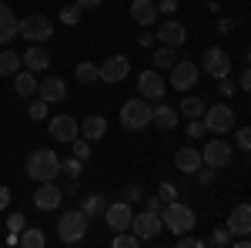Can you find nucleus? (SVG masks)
Instances as JSON below:
<instances>
[{
  "label": "nucleus",
  "instance_id": "obj_2",
  "mask_svg": "<svg viewBox=\"0 0 251 248\" xmlns=\"http://www.w3.org/2000/svg\"><path fill=\"white\" fill-rule=\"evenodd\" d=\"M87 215L80 208L74 211H64L60 215V221H57V238L64 242V245H77V242H84V235H87Z\"/></svg>",
  "mask_w": 251,
  "mask_h": 248
},
{
  "label": "nucleus",
  "instance_id": "obj_51",
  "mask_svg": "<svg viewBox=\"0 0 251 248\" xmlns=\"http://www.w3.org/2000/svg\"><path fill=\"white\" fill-rule=\"evenodd\" d=\"M80 10H94V7H100V0H77Z\"/></svg>",
  "mask_w": 251,
  "mask_h": 248
},
{
  "label": "nucleus",
  "instance_id": "obj_8",
  "mask_svg": "<svg viewBox=\"0 0 251 248\" xmlns=\"http://www.w3.org/2000/svg\"><path fill=\"white\" fill-rule=\"evenodd\" d=\"M161 228H164V221H161V215L157 211H141V215H134V221H131V231H134L141 242H154L157 235H161Z\"/></svg>",
  "mask_w": 251,
  "mask_h": 248
},
{
  "label": "nucleus",
  "instance_id": "obj_22",
  "mask_svg": "<svg viewBox=\"0 0 251 248\" xmlns=\"http://www.w3.org/2000/svg\"><path fill=\"white\" fill-rule=\"evenodd\" d=\"M161 44H168V47H181L184 40H188V30H184V24H177V20H168V24H161V34H157Z\"/></svg>",
  "mask_w": 251,
  "mask_h": 248
},
{
  "label": "nucleus",
  "instance_id": "obj_20",
  "mask_svg": "<svg viewBox=\"0 0 251 248\" xmlns=\"http://www.w3.org/2000/svg\"><path fill=\"white\" fill-rule=\"evenodd\" d=\"M20 34V20L14 17V10L0 0V44H10Z\"/></svg>",
  "mask_w": 251,
  "mask_h": 248
},
{
  "label": "nucleus",
  "instance_id": "obj_5",
  "mask_svg": "<svg viewBox=\"0 0 251 248\" xmlns=\"http://www.w3.org/2000/svg\"><path fill=\"white\" fill-rule=\"evenodd\" d=\"M20 37L34 40V44H44V40L54 37V24L44 17V14H30V17L20 20Z\"/></svg>",
  "mask_w": 251,
  "mask_h": 248
},
{
  "label": "nucleus",
  "instance_id": "obj_39",
  "mask_svg": "<svg viewBox=\"0 0 251 248\" xmlns=\"http://www.w3.org/2000/svg\"><path fill=\"white\" fill-rule=\"evenodd\" d=\"M60 20H64V24H77V20H80V3H77V0H74L71 7L60 10Z\"/></svg>",
  "mask_w": 251,
  "mask_h": 248
},
{
  "label": "nucleus",
  "instance_id": "obj_42",
  "mask_svg": "<svg viewBox=\"0 0 251 248\" xmlns=\"http://www.w3.org/2000/svg\"><path fill=\"white\" fill-rule=\"evenodd\" d=\"M24 228H27V221H24V215H20V211H14V215L7 218V231H14V235H20Z\"/></svg>",
  "mask_w": 251,
  "mask_h": 248
},
{
  "label": "nucleus",
  "instance_id": "obj_49",
  "mask_svg": "<svg viewBox=\"0 0 251 248\" xmlns=\"http://www.w3.org/2000/svg\"><path fill=\"white\" fill-rule=\"evenodd\" d=\"M157 10H161V14H174V10H177V0H161Z\"/></svg>",
  "mask_w": 251,
  "mask_h": 248
},
{
  "label": "nucleus",
  "instance_id": "obj_7",
  "mask_svg": "<svg viewBox=\"0 0 251 248\" xmlns=\"http://www.w3.org/2000/svg\"><path fill=\"white\" fill-rule=\"evenodd\" d=\"M201 67H204V74H211L214 81H221V77L231 74V57H228L225 47H208L204 57H201Z\"/></svg>",
  "mask_w": 251,
  "mask_h": 248
},
{
  "label": "nucleus",
  "instance_id": "obj_52",
  "mask_svg": "<svg viewBox=\"0 0 251 248\" xmlns=\"http://www.w3.org/2000/svg\"><path fill=\"white\" fill-rule=\"evenodd\" d=\"M245 60H248V67H251V47H248V54H245Z\"/></svg>",
  "mask_w": 251,
  "mask_h": 248
},
{
  "label": "nucleus",
  "instance_id": "obj_40",
  "mask_svg": "<svg viewBox=\"0 0 251 248\" xmlns=\"http://www.w3.org/2000/svg\"><path fill=\"white\" fill-rule=\"evenodd\" d=\"M204 134H208V124H204L201 117L188 121V138H204Z\"/></svg>",
  "mask_w": 251,
  "mask_h": 248
},
{
  "label": "nucleus",
  "instance_id": "obj_23",
  "mask_svg": "<svg viewBox=\"0 0 251 248\" xmlns=\"http://www.w3.org/2000/svg\"><path fill=\"white\" fill-rule=\"evenodd\" d=\"M104 134H107V117L91 114V117L80 121V138H87V141H100Z\"/></svg>",
  "mask_w": 251,
  "mask_h": 248
},
{
  "label": "nucleus",
  "instance_id": "obj_48",
  "mask_svg": "<svg viewBox=\"0 0 251 248\" xmlns=\"http://www.w3.org/2000/svg\"><path fill=\"white\" fill-rule=\"evenodd\" d=\"M238 91H251V67L241 74V81H238Z\"/></svg>",
  "mask_w": 251,
  "mask_h": 248
},
{
  "label": "nucleus",
  "instance_id": "obj_27",
  "mask_svg": "<svg viewBox=\"0 0 251 248\" xmlns=\"http://www.w3.org/2000/svg\"><path fill=\"white\" fill-rule=\"evenodd\" d=\"M174 60H177V54H174V47H168V44H157L154 54H151V64H154L157 71H171Z\"/></svg>",
  "mask_w": 251,
  "mask_h": 248
},
{
  "label": "nucleus",
  "instance_id": "obj_26",
  "mask_svg": "<svg viewBox=\"0 0 251 248\" xmlns=\"http://www.w3.org/2000/svg\"><path fill=\"white\" fill-rule=\"evenodd\" d=\"M80 211H84L87 218H104V211H107V198H104V194H87V198L80 201Z\"/></svg>",
  "mask_w": 251,
  "mask_h": 248
},
{
  "label": "nucleus",
  "instance_id": "obj_32",
  "mask_svg": "<svg viewBox=\"0 0 251 248\" xmlns=\"http://www.w3.org/2000/svg\"><path fill=\"white\" fill-rule=\"evenodd\" d=\"M111 245H114V248H137V245H141V238H137L134 231L127 228V231H117V235H114V242H111Z\"/></svg>",
  "mask_w": 251,
  "mask_h": 248
},
{
  "label": "nucleus",
  "instance_id": "obj_25",
  "mask_svg": "<svg viewBox=\"0 0 251 248\" xmlns=\"http://www.w3.org/2000/svg\"><path fill=\"white\" fill-rule=\"evenodd\" d=\"M151 124H157L161 131H171L174 124H177V108H168V104H161V101H157L154 114H151Z\"/></svg>",
  "mask_w": 251,
  "mask_h": 248
},
{
  "label": "nucleus",
  "instance_id": "obj_29",
  "mask_svg": "<svg viewBox=\"0 0 251 248\" xmlns=\"http://www.w3.org/2000/svg\"><path fill=\"white\" fill-rule=\"evenodd\" d=\"M24 67V57L20 54H14V51H3L0 54V77H14Z\"/></svg>",
  "mask_w": 251,
  "mask_h": 248
},
{
  "label": "nucleus",
  "instance_id": "obj_13",
  "mask_svg": "<svg viewBox=\"0 0 251 248\" xmlns=\"http://www.w3.org/2000/svg\"><path fill=\"white\" fill-rule=\"evenodd\" d=\"M50 138L54 141H64V144H71L74 138L80 134V124H77V117L74 114H57V117H50Z\"/></svg>",
  "mask_w": 251,
  "mask_h": 248
},
{
  "label": "nucleus",
  "instance_id": "obj_11",
  "mask_svg": "<svg viewBox=\"0 0 251 248\" xmlns=\"http://www.w3.org/2000/svg\"><path fill=\"white\" fill-rule=\"evenodd\" d=\"M231 158H234L231 144H228V141H218V138H214L211 144H204V151H201V161H204L208 168H214V171H218V168H228Z\"/></svg>",
  "mask_w": 251,
  "mask_h": 248
},
{
  "label": "nucleus",
  "instance_id": "obj_10",
  "mask_svg": "<svg viewBox=\"0 0 251 248\" xmlns=\"http://www.w3.org/2000/svg\"><path fill=\"white\" fill-rule=\"evenodd\" d=\"M198 74H201V67H198V64H191V60H174L168 84H171L174 91H191L194 81H198Z\"/></svg>",
  "mask_w": 251,
  "mask_h": 248
},
{
  "label": "nucleus",
  "instance_id": "obj_33",
  "mask_svg": "<svg viewBox=\"0 0 251 248\" xmlns=\"http://www.w3.org/2000/svg\"><path fill=\"white\" fill-rule=\"evenodd\" d=\"M80 171H84V161L80 158H71V161H60V174H67L71 181H77Z\"/></svg>",
  "mask_w": 251,
  "mask_h": 248
},
{
  "label": "nucleus",
  "instance_id": "obj_45",
  "mask_svg": "<svg viewBox=\"0 0 251 248\" xmlns=\"http://www.w3.org/2000/svg\"><path fill=\"white\" fill-rule=\"evenodd\" d=\"M238 144H241V151H251V128L238 131Z\"/></svg>",
  "mask_w": 251,
  "mask_h": 248
},
{
  "label": "nucleus",
  "instance_id": "obj_46",
  "mask_svg": "<svg viewBox=\"0 0 251 248\" xmlns=\"http://www.w3.org/2000/svg\"><path fill=\"white\" fill-rule=\"evenodd\" d=\"M144 208H148V211H157V215H161V208H164L161 194H154V198H144Z\"/></svg>",
  "mask_w": 251,
  "mask_h": 248
},
{
  "label": "nucleus",
  "instance_id": "obj_9",
  "mask_svg": "<svg viewBox=\"0 0 251 248\" xmlns=\"http://www.w3.org/2000/svg\"><path fill=\"white\" fill-rule=\"evenodd\" d=\"M201 121L208 124V131H211V134H228L234 128V111H231V104H214V108L204 111Z\"/></svg>",
  "mask_w": 251,
  "mask_h": 248
},
{
  "label": "nucleus",
  "instance_id": "obj_53",
  "mask_svg": "<svg viewBox=\"0 0 251 248\" xmlns=\"http://www.w3.org/2000/svg\"><path fill=\"white\" fill-rule=\"evenodd\" d=\"M248 154H251V151H248Z\"/></svg>",
  "mask_w": 251,
  "mask_h": 248
},
{
  "label": "nucleus",
  "instance_id": "obj_12",
  "mask_svg": "<svg viewBox=\"0 0 251 248\" xmlns=\"http://www.w3.org/2000/svg\"><path fill=\"white\" fill-rule=\"evenodd\" d=\"M104 221H107V228L114 231V235H117V231H127V228H131V221H134L131 201H114V205H107Z\"/></svg>",
  "mask_w": 251,
  "mask_h": 248
},
{
  "label": "nucleus",
  "instance_id": "obj_19",
  "mask_svg": "<svg viewBox=\"0 0 251 248\" xmlns=\"http://www.w3.org/2000/svg\"><path fill=\"white\" fill-rule=\"evenodd\" d=\"M37 97H44L47 104H57V101L67 97V84H64L60 77H47V81L37 84Z\"/></svg>",
  "mask_w": 251,
  "mask_h": 248
},
{
  "label": "nucleus",
  "instance_id": "obj_4",
  "mask_svg": "<svg viewBox=\"0 0 251 248\" xmlns=\"http://www.w3.org/2000/svg\"><path fill=\"white\" fill-rule=\"evenodd\" d=\"M151 114H154L151 101L134 97V101H127V104L121 108V124H124L127 131H144V128L151 124Z\"/></svg>",
  "mask_w": 251,
  "mask_h": 248
},
{
  "label": "nucleus",
  "instance_id": "obj_34",
  "mask_svg": "<svg viewBox=\"0 0 251 248\" xmlns=\"http://www.w3.org/2000/svg\"><path fill=\"white\" fill-rule=\"evenodd\" d=\"M208 245H214V248L231 245V231L225 228V225H221V228H214V231H211V238H208Z\"/></svg>",
  "mask_w": 251,
  "mask_h": 248
},
{
  "label": "nucleus",
  "instance_id": "obj_43",
  "mask_svg": "<svg viewBox=\"0 0 251 248\" xmlns=\"http://www.w3.org/2000/svg\"><path fill=\"white\" fill-rule=\"evenodd\" d=\"M177 245L181 248H201V245H208V242H204V238H191V235L184 231V235H177Z\"/></svg>",
  "mask_w": 251,
  "mask_h": 248
},
{
  "label": "nucleus",
  "instance_id": "obj_30",
  "mask_svg": "<svg viewBox=\"0 0 251 248\" xmlns=\"http://www.w3.org/2000/svg\"><path fill=\"white\" fill-rule=\"evenodd\" d=\"M20 245L24 248H44L47 245V235H44L40 228H24L20 231Z\"/></svg>",
  "mask_w": 251,
  "mask_h": 248
},
{
  "label": "nucleus",
  "instance_id": "obj_50",
  "mask_svg": "<svg viewBox=\"0 0 251 248\" xmlns=\"http://www.w3.org/2000/svg\"><path fill=\"white\" fill-rule=\"evenodd\" d=\"M7 205H10V188H3V185H0V211L7 208Z\"/></svg>",
  "mask_w": 251,
  "mask_h": 248
},
{
  "label": "nucleus",
  "instance_id": "obj_18",
  "mask_svg": "<svg viewBox=\"0 0 251 248\" xmlns=\"http://www.w3.org/2000/svg\"><path fill=\"white\" fill-rule=\"evenodd\" d=\"M201 165H204V161H201V151H194V148H188V144L174 151V168H177L181 174H194Z\"/></svg>",
  "mask_w": 251,
  "mask_h": 248
},
{
  "label": "nucleus",
  "instance_id": "obj_28",
  "mask_svg": "<svg viewBox=\"0 0 251 248\" xmlns=\"http://www.w3.org/2000/svg\"><path fill=\"white\" fill-rule=\"evenodd\" d=\"M204 111H208V104H204L201 97H188V94H184L181 108H177V114H184L188 121H194V117H204Z\"/></svg>",
  "mask_w": 251,
  "mask_h": 248
},
{
  "label": "nucleus",
  "instance_id": "obj_47",
  "mask_svg": "<svg viewBox=\"0 0 251 248\" xmlns=\"http://www.w3.org/2000/svg\"><path fill=\"white\" fill-rule=\"evenodd\" d=\"M154 40H157V34H148V30H144V34L137 37V44H141V47H154Z\"/></svg>",
  "mask_w": 251,
  "mask_h": 248
},
{
  "label": "nucleus",
  "instance_id": "obj_17",
  "mask_svg": "<svg viewBox=\"0 0 251 248\" xmlns=\"http://www.w3.org/2000/svg\"><path fill=\"white\" fill-rule=\"evenodd\" d=\"M20 57H24V67H27V71H34V74L50 67V51H47L44 44H30V47H27Z\"/></svg>",
  "mask_w": 251,
  "mask_h": 248
},
{
  "label": "nucleus",
  "instance_id": "obj_16",
  "mask_svg": "<svg viewBox=\"0 0 251 248\" xmlns=\"http://www.w3.org/2000/svg\"><path fill=\"white\" fill-rule=\"evenodd\" d=\"M225 228L231 231V238H238V235H251V205H238V208H231Z\"/></svg>",
  "mask_w": 251,
  "mask_h": 248
},
{
  "label": "nucleus",
  "instance_id": "obj_31",
  "mask_svg": "<svg viewBox=\"0 0 251 248\" xmlns=\"http://www.w3.org/2000/svg\"><path fill=\"white\" fill-rule=\"evenodd\" d=\"M77 81H80V84H97V81H100V64H87V60H80V64H77Z\"/></svg>",
  "mask_w": 251,
  "mask_h": 248
},
{
  "label": "nucleus",
  "instance_id": "obj_15",
  "mask_svg": "<svg viewBox=\"0 0 251 248\" xmlns=\"http://www.w3.org/2000/svg\"><path fill=\"white\" fill-rule=\"evenodd\" d=\"M60 201H64V191H60L54 181H40L37 185V191H34V205H37L40 211L60 208Z\"/></svg>",
  "mask_w": 251,
  "mask_h": 248
},
{
  "label": "nucleus",
  "instance_id": "obj_44",
  "mask_svg": "<svg viewBox=\"0 0 251 248\" xmlns=\"http://www.w3.org/2000/svg\"><path fill=\"white\" fill-rule=\"evenodd\" d=\"M121 198H124V201H141V188H137V185H127V188L121 191Z\"/></svg>",
  "mask_w": 251,
  "mask_h": 248
},
{
  "label": "nucleus",
  "instance_id": "obj_41",
  "mask_svg": "<svg viewBox=\"0 0 251 248\" xmlns=\"http://www.w3.org/2000/svg\"><path fill=\"white\" fill-rule=\"evenodd\" d=\"M157 194H161V201L168 205V201H174V198H177V188H174L171 181H161V185H157Z\"/></svg>",
  "mask_w": 251,
  "mask_h": 248
},
{
  "label": "nucleus",
  "instance_id": "obj_38",
  "mask_svg": "<svg viewBox=\"0 0 251 248\" xmlns=\"http://www.w3.org/2000/svg\"><path fill=\"white\" fill-rule=\"evenodd\" d=\"M218 94H221V97H234V94H238V81L221 77V81H218Z\"/></svg>",
  "mask_w": 251,
  "mask_h": 248
},
{
  "label": "nucleus",
  "instance_id": "obj_36",
  "mask_svg": "<svg viewBox=\"0 0 251 248\" xmlns=\"http://www.w3.org/2000/svg\"><path fill=\"white\" fill-rule=\"evenodd\" d=\"M47 108H50V104H47L44 97L30 101V121H44V117H47Z\"/></svg>",
  "mask_w": 251,
  "mask_h": 248
},
{
  "label": "nucleus",
  "instance_id": "obj_14",
  "mask_svg": "<svg viewBox=\"0 0 251 248\" xmlns=\"http://www.w3.org/2000/svg\"><path fill=\"white\" fill-rule=\"evenodd\" d=\"M127 74H131V60L124 54H114V57H107L100 64V81H107V84H121Z\"/></svg>",
  "mask_w": 251,
  "mask_h": 248
},
{
  "label": "nucleus",
  "instance_id": "obj_3",
  "mask_svg": "<svg viewBox=\"0 0 251 248\" xmlns=\"http://www.w3.org/2000/svg\"><path fill=\"white\" fill-rule=\"evenodd\" d=\"M161 221L164 228H171L174 235H184V231L194 228V208H188L184 201H168L161 208Z\"/></svg>",
  "mask_w": 251,
  "mask_h": 248
},
{
  "label": "nucleus",
  "instance_id": "obj_6",
  "mask_svg": "<svg viewBox=\"0 0 251 248\" xmlns=\"http://www.w3.org/2000/svg\"><path fill=\"white\" fill-rule=\"evenodd\" d=\"M137 91H141L144 101H161L164 91H168V81H164V74L157 67H148V71L137 74Z\"/></svg>",
  "mask_w": 251,
  "mask_h": 248
},
{
  "label": "nucleus",
  "instance_id": "obj_1",
  "mask_svg": "<svg viewBox=\"0 0 251 248\" xmlns=\"http://www.w3.org/2000/svg\"><path fill=\"white\" fill-rule=\"evenodd\" d=\"M60 174V158L54 148H37V151L27 154V178H34V181H54Z\"/></svg>",
  "mask_w": 251,
  "mask_h": 248
},
{
  "label": "nucleus",
  "instance_id": "obj_21",
  "mask_svg": "<svg viewBox=\"0 0 251 248\" xmlns=\"http://www.w3.org/2000/svg\"><path fill=\"white\" fill-rule=\"evenodd\" d=\"M131 20L141 24V27H151L157 20V3L154 0H134L131 3Z\"/></svg>",
  "mask_w": 251,
  "mask_h": 248
},
{
  "label": "nucleus",
  "instance_id": "obj_35",
  "mask_svg": "<svg viewBox=\"0 0 251 248\" xmlns=\"http://www.w3.org/2000/svg\"><path fill=\"white\" fill-rule=\"evenodd\" d=\"M194 178H198V185H201V188H208V185H214L218 171H214V168H208V165H201V168L194 171Z\"/></svg>",
  "mask_w": 251,
  "mask_h": 248
},
{
  "label": "nucleus",
  "instance_id": "obj_24",
  "mask_svg": "<svg viewBox=\"0 0 251 248\" xmlns=\"http://www.w3.org/2000/svg\"><path fill=\"white\" fill-rule=\"evenodd\" d=\"M14 91H17L20 97L37 94V77H34V71H24V67H20L17 74H14Z\"/></svg>",
  "mask_w": 251,
  "mask_h": 248
},
{
  "label": "nucleus",
  "instance_id": "obj_37",
  "mask_svg": "<svg viewBox=\"0 0 251 248\" xmlns=\"http://www.w3.org/2000/svg\"><path fill=\"white\" fill-rule=\"evenodd\" d=\"M71 144H74V158H80V161H87V158H91V141H87V138L80 141V134H77Z\"/></svg>",
  "mask_w": 251,
  "mask_h": 248
}]
</instances>
